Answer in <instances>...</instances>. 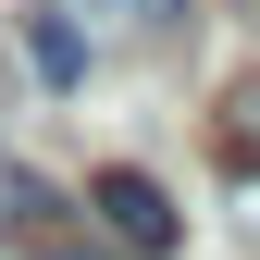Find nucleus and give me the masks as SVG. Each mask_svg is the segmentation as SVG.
<instances>
[{
	"label": "nucleus",
	"mask_w": 260,
	"mask_h": 260,
	"mask_svg": "<svg viewBox=\"0 0 260 260\" xmlns=\"http://www.w3.org/2000/svg\"><path fill=\"white\" fill-rule=\"evenodd\" d=\"M223 149L260 161V87H236V100H223Z\"/></svg>",
	"instance_id": "nucleus-3"
},
{
	"label": "nucleus",
	"mask_w": 260,
	"mask_h": 260,
	"mask_svg": "<svg viewBox=\"0 0 260 260\" xmlns=\"http://www.w3.org/2000/svg\"><path fill=\"white\" fill-rule=\"evenodd\" d=\"M87 211H100L137 260H161V248H174V199H161L149 174H100V186H87Z\"/></svg>",
	"instance_id": "nucleus-1"
},
{
	"label": "nucleus",
	"mask_w": 260,
	"mask_h": 260,
	"mask_svg": "<svg viewBox=\"0 0 260 260\" xmlns=\"http://www.w3.org/2000/svg\"><path fill=\"white\" fill-rule=\"evenodd\" d=\"M25 62H38L50 87H75V75H87V38H75L62 13H25Z\"/></svg>",
	"instance_id": "nucleus-2"
},
{
	"label": "nucleus",
	"mask_w": 260,
	"mask_h": 260,
	"mask_svg": "<svg viewBox=\"0 0 260 260\" xmlns=\"http://www.w3.org/2000/svg\"><path fill=\"white\" fill-rule=\"evenodd\" d=\"M248 223H260V186H248Z\"/></svg>",
	"instance_id": "nucleus-4"
}]
</instances>
